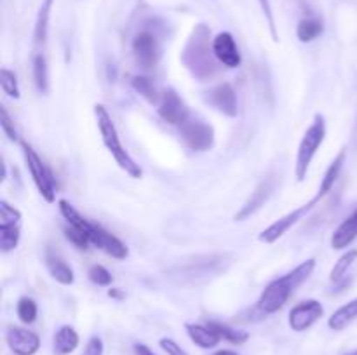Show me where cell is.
I'll list each match as a JSON object with an SVG mask.
<instances>
[{
    "mask_svg": "<svg viewBox=\"0 0 357 355\" xmlns=\"http://www.w3.org/2000/svg\"><path fill=\"white\" fill-rule=\"evenodd\" d=\"M324 31V24L319 17L309 16L302 17L296 24V37H298L300 42L303 44H309V42H314L316 38H319Z\"/></svg>",
    "mask_w": 357,
    "mask_h": 355,
    "instance_id": "cell-24",
    "label": "cell"
},
{
    "mask_svg": "<svg viewBox=\"0 0 357 355\" xmlns=\"http://www.w3.org/2000/svg\"><path fill=\"white\" fill-rule=\"evenodd\" d=\"M159 347L162 348L167 355H188V352L185 350L180 343H176L173 338H160Z\"/></svg>",
    "mask_w": 357,
    "mask_h": 355,
    "instance_id": "cell-36",
    "label": "cell"
},
{
    "mask_svg": "<svg viewBox=\"0 0 357 355\" xmlns=\"http://www.w3.org/2000/svg\"><path fill=\"white\" fill-rule=\"evenodd\" d=\"M65 237L73 244V246L79 247V249H87V246H91L87 233L84 232V230L75 228V226L72 225H68L65 228Z\"/></svg>",
    "mask_w": 357,
    "mask_h": 355,
    "instance_id": "cell-33",
    "label": "cell"
},
{
    "mask_svg": "<svg viewBox=\"0 0 357 355\" xmlns=\"http://www.w3.org/2000/svg\"><path fill=\"white\" fill-rule=\"evenodd\" d=\"M107 294L110 296L112 299H117V301H122V299L126 298V292L122 291L121 287H110V289H108Z\"/></svg>",
    "mask_w": 357,
    "mask_h": 355,
    "instance_id": "cell-39",
    "label": "cell"
},
{
    "mask_svg": "<svg viewBox=\"0 0 357 355\" xmlns=\"http://www.w3.org/2000/svg\"><path fill=\"white\" fill-rule=\"evenodd\" d=\"M80 336L72 326H61L52 336V350L56 355H70L77 350Z\"/></svg>",
    "mask_w": 357,
    "mask_h": 355,
    "instance_id": "cell-19",
    "label": "cell"
},
{
    "mask_svg": "<svg viewBox=\"0 0 357 355\" xmlns=\"http://www.w3.org/2000/svg\"><path fill=\"white\" fill-rule=\"evenodd\" d=\"M6 341L14 355H35L40 348V336L24 327H9Z\"/></svg>",
    "mask_w": 357,
    "mask_h": 355,
    "instance_id": "cell-13",
    "label": "cell"
},
{
    "mask_svg": "<svg viewBox=\"0 0 357 355\" xmlns=\"http://www.w3.org/2000/svg\"><path fill=\"white\" fill-rule=\"evenodd\" d=\"M357 319V298L352 301L345 303L344 306H340L338 310H335L333 315L328 319V327L331 331H344L351 326L352 322Z\"/></svg>",
    "mask_w": 357,
    "mask_h": 355,
    "instance_id": "cell-22",
    "label": "cell"
},
{
    "mask_svg": "<svg viewBox=\"0 0 357 355\" xmlns=\"http://www.w3.org/2000/svg\"><path fill=\"white\" fill-rule=\"evenodd\" d=\"M132 350H135V355H155L152 348L145 343H135Z\"/></svg>",
    "mask_w": 357,
    "mask_h": 355,
    "instance_id": "cell-38",
    "label": "cell"
},
{
    "mask_svg": "<svg viewBox=\"0 0 357 355\" xmlns=\"http://www.w3.org/2000/svg\"><path fill=\"white\" fill-rule=\"evenodd\" d=\"M324 139H326V118H324V115L316 113L312 124L303 132V138L298 145V152H296L295 178L298 183L305 181L310 164H312L314 157H316L317 150L321 148Z\"/></svg>",
    "mask_w": 357,
    "mask_h": 355,
    "instance_id": "cell-4",
    "label": "cell"
},
{
    "mask_svg": "<svg viewBox=\"0 0 357 355\" xmlns=\"http://www.w3.org/2000/svg\"><path fill=\"white\" fill-rule=\"evenodd\" d=\"M180 58L185 68L190 72V75L201 82H208L218 75L222 63L216 59L215 51H213L211 28L208 24H195L192 33L188 35L187 42H185Z\"/></svg>",
    "mask_w": 357,
    "mask_h": 355,
    "instance_id": "cell-1",
    "label": "cell"
},
{
    "mask_svg": "<svg viewBox=\"0 0 357 355\" xmlns=\"http://www.w3.org/2000/svg\"><path fill=\"white\" fill-rule=\"evenodd\" d=\"M21 239V230L17 225H0V251L10 253L17 247Z\"/></svg>",
    "mask_w": 357,
    "mask_h": 355,
    "instance_id": "cell-28",
    "label": "cell"
},
{
    "mask_svg": "<svg viewBox=\"0 0 357 355\" xmlns=\"http://www.w3.org/2000/svg\"><path fill=\"white\" fill-rule=\"evenodd\" d=\"M87 277H89V281L93 282V284L101 285V287H108V285H112V282H114V277H112V274L103 267V265H93V267L89 268V271H87Z\"/></svg>",
    "mask_w": 357,
    "mask_h": 355,
    "instance_id": "cell-31",
    "label": "cell"
},
{
    "mask_svg": "<svg viewBox=\"0 0 357 355\" xmlns=\"http://www.w3.org/2000/svg\"><path fill=\"white\" fill-rule=\"evenodd\" d=\"M94 115H96L98 129H100L103 145L107 146V150L115 159L117 166L121 167L126 174H129L132 180H142L143 169L139 167V164H136V160L129 155L128 150L122 146L121 138H119V131L117 127H115L114 120H112V115L108 113L107 108L101 103H96L94 104Z\"/></svg>",
    "mask_w": 357,
    "mask_h": 355,
    "instance_id": "cell-3",
    "label": "cell"
},
{
    "mask_svg": "<svg viewBox=\"0 0 357 355\" xmlns=\"http://www.w3.org/2000/svg\"><path fill=\"white\" fill-rule=\"evenodd\" d=\"M132 56L142 68L150 70L159 65L162 58V42L152 30H142L132 38Z\"/></svg>",
    "mask_w": 357,
    "mask_h": 355,
    "instance_id": "cell-7",
    "label": "cell"
},
{
    "mask_svg": "<svg viewBox=\"0 0 357 355\" xmlns=\"http://www.w3.org/2000/svg\"><path fill=\"white\" fill-rule=\"evenodd\" d=\"M345 160H347V150L342 148L340 152H338V155L333 159V162H331L330 166H328L326 173H324L323 180H321L319 191H317V194H319L323 198L326 197V195L330 194L331 190H333L335 183H337V180H338V178H340L342 169H344Z\"/></svg>",
    "mask_w": 357,
    "mask_h": 355,
    "instance_id": "cell-20",
    "label": "cell"
},
{
    "mask_svg": "<svg viewBox=\"0 0 357 355\" xmlns=\"http://www.w3.org/2000/svg\"><path fill=\"white\" fill-rule=\"evenodd\" d=\"M21 219V211L7 200H0V225H17Z\"/></svg>",
    "mask_w": 357,
    "mask_h": 355,
    "instance_id": "cell-32",
    "label": "cell"
},
{
    "mask_svg": "<svg viewBox=\"0 0 357 355\" xmlns=\"http://www.w3.org/2000/svg\"><path fill=\"white\" fill-rule=\"evenodd\" d=\"M131 87L139 94V96L145 97L150 104L160 103V94L157 93L155 86H153V82L149 79V77L145 75L131 77Z\"/></svg>",
    "mask_w": 357,
    "mask_h": 355,
    "instance_id": "cell-27",
    "label": "cell"
},
{
    "mask_svg": "<svg viewBox=\"0 0 357 355\" xmlns=\"http://www.w3.org/2000/svg\"><path fill=\"white\" fill-rule=\"evenodd\" d=\"M0 87H2L3 94H7V96L13 97V100H20L21 97L17 77L13 70H9V68L0 70Z\"/></svg>",
    "mask_w": 357,
    "mask_h": 355,
    "instance_id": "cell-30",
    "label": "cell"
},
{
    "mask_svg": "<svg viewBox=\"0 0 357 355\" xmlns=\"http://www.w3.org/2000/svg\"><path fill=\"white\" fill-rule=\"evenodd\" d=\"M16 313L23 324L35 322V320H37V315H38V306H37V303H35V299L28 298V296H23V298L17 299Z\"/></svg>",
    "mask_w": 357,
    "mask_h": 355,
    "instance_id": "cell-29",
    "label": "cell"
},
{
    "mask_svg": "<svg viewBox=\"0 0 357 355\" xmlns=\"http://www.w3.org/2000/svg\"><path fill=\"white\" fill-rule=\"evenodd\" d=\"M321 200H323V197H321V195L317 194L316 197L310 198L309 202L302 204V205H300V207L293 209L291 212H288V214H286V216L279 218L278 221L272 223L271 226H267V228H265L264 232H261L260 235H258V240H260V242H264V244L278 242V240L281 239V237H284L286 233H288L289 230H291L293 226L296 225V223L302 221V219L305 218V216L309 214V212L312 211V209L316 207V205L319 204Z\"/></svg>",
    "mask_w": 357,
    "mask_h": 355,
    "instance_id": "cell-6",
    "label": "cell"
},
{
    "mask_svg": "<svg viewBox=\"0 0 357 355\" xmlns=\"http://www.w3.org/2000/svg\"><path fill=\"white\" fill-rule=\"evenodd\" d=\"M31 70H33V82L35 87L40 94L49 93V68L45 56L42 52L33 54V61H31Z\"/></svg>",
    "mask_w": 357,
    "mask_h": 355,
    "instance_id": "cell-26",
    "label": "cell"
},
{
    "mask_svg": "<svg viewBox=\"0 0 357 355\" xmlns=\"http://www.w3.org/2000/svg\"><path fill=\"white\" fill-rule=\"evenodd\" d=\"M356 239H357V209L351 216H347V218L337 226V230L331 233L330 244L335 251H342V249H347Z\"/></svg>",
    "mask_w": 357,
    "mask_h": 355,
    "instance_id": "cell-16",
    "label": "cell"
},
{
    "mask_svg": "<svg viewBox=\"0 0 357 355\" xmlns=\"http://www.w3.org/2000/svg\"><path fill=\"white\" fill-rule=\"evenodd\" d=\"M314 270H316V260L310 258V260H305L303 263H300L298 267L293 268L291 271L282 275V277L272 281L271 284L261 291L257 303V308L260 310L261 313H265V315H272V313L279 312V310L288 303V299L291 298L293 292L312 275Z\"/></svg>",
    "mask_w": 357,
    "mask_h": 355,
    "instance_id": "cell-2",
    "label": "cell"
},
{
    "mask_svg": "<svg viewBox=\"0 0 357 355\" xmlns=\"http://www.w3.org/2000/svg\"><path fill=\"white\" fill-rule=\"evenodd\" d=\"M0 127H2L3 134L7 136V139H9V141H21L20 132H17L16 125H14L13 118L9 117V113H7L6 108H2V110H0Z\"/></svg>",
    "mask_w": 357,
    "mask_h": 355,
    "instance_id": "cell-34",
    "label": "cell"
},
{
    "mask_svg": "<svg viewBox=\"0 0 357 355\" xmlns=\"http://www.w3.org/2000/svg\"><path fill=\"white\" fill-rule=\"evenodd\" d=\"M21 148H23L24 162H26L28 171H30V176L33 180L35 187H37L38 194L42 195L47 204L56 202V188H54V180H52V174L49 171V167L45 166L44 160L38 157V153L31 148V145H28L26 141L21 139Z\"/></svg>",
    "mask_w": 357,
    "mask_h": 355,
    "instance_id": "cell-5",
    "label": "cell"
},
{
    "mask_svg": "<svg viewBox=\"0 0 357 355\" xmlns=\"http://www.w3.org/2000/svg\"><path fill=\"white\" fill-rule=\"evenodd\" d=\"M206 103L211 104L215 110H218L220 113L227 115V117H237L239 113V104H237V94L236 89L232 87V84L222 82L218 86H215L213 89H209L206 93Z\"/></svg>",
    "mask_w": 357,
    "mask_h": 355,
    "instance_id": "cell-12",
    "label": "cell"
},
{
    "mask_svg": "<svg viewBox=\"0 0 357 355\" xmlns=\"http://www.w3.org/2000/svg\"><path fill=\"white\" fill-rule=\"evenodd\" d=\"M45 267H47L49 274L54 278L56 282H59L61 285H72L75 282V274H73V268L63 260L59 254H54L52 251H47V256H45Z\"/></svg>",
    "mask_w": 357,
    "mask_h": 355,
    "instance_id": "cell-18",
    "label": "cell"
},
{
    "mask_svg": "<svg viewBox=\"0 0 357 355\" xmlns=\"http://www.w3.org/2000/svg\"><path fill=\"white\" fill-rule=\"evenodd\" d=\"M272 191H274V180L267 178V180L261 181L257 188H255L253 194L250 195L246 202L243 204V207L239 209V212L236 214V221H244V219L251 218L257 211H260L265 205V202L271 198Z\"/></svg>",
    "mask_w": 357,
    "mask_h": 355,
    "instance_id": "cell-15",
    "label": "cell"
},
{
    "mask_svg": "<svg viewBox=\"0 0 357 355\" xmlns=\"http://www.w3.org/2000/svg\"><path fill=\"white\" fill-rule=\"evenodd\" d=\"M258 2H260L261 10H264L265 19H267L268 31H271L272 40L279 42V33H278V26H275V19H274V13H272V3H271V0H258Z\"/></svg>",
    "mask_w": 357,
    "mask_h": 355,
    "instance_id": "cell-35",
    "label": "cell"
},
{
    "mask_svg": "<svg viewBox=\"0 0 357 355\" xmlns=\"http://www.w3.org/2000/svg\"><path fill=\"white\" fill-rule=\"evenodd\" d=\"M324 315L323 303L317 299H307L293 306L288 315V324L295 333H303L309 327H312L321 317Z\"/></svg>",
    "mask_w": 357,
    "mask_h": 355,
    "instance_id": "cell-11",
    "label": "cell"
},
{
    "mask_svg": "<svg viewBox=\"0 0 357 355\" xmlns=\"http://www.w3.org/2000/svg\"><path fill=\"white\" fill-rule=\"evenodd\" d=\"M87 237L91 240V246L98 247V249L103 251L105 254L112 256L114 260L122 261L129 256V247L119 237H115L114 233L105 230L98 223L91 221L89 230H87Z\"/></svg>",
    "mask_w": 357,
    "mask_h": 355,
    "instance_id": "cell-10",
    "label": "cell"
},
{
    "mask_svg": "<svg viewBox=\"0 0 357 355\" xmlns=\"http://www.w3.org/2000/svg\"><path fill=\"white\" fill-rule=\"evenodd\" d=\"M103 352H105L103 340H101L100 336H91L89 340H87L86 347H84L82 355H103Z\"/></svg>",
    "mask_w": 357,
    "mask_h": 355,
    "instance_id": "cell-37",
    "label": "cell"
},
{
    "mask_svg": "<svg viewBox=\"0 0 357 355\" xmlns=\"http://www.w3.org/2000/svg\"><path fill=\"white\" fill-rule=\"evenodd\" d=\"M345 355H357V350H352V352H349V354H345Z\"/></svg>",
    "mask_w": 357,
    "mask_h": 355,
    "instance_id": "cell-41",
    "label": "cell"
},
{
    "mask_svg": "<svg viewBox=\"0 0 357 355\" xmlns=\"http://www.w3.org/2000/svg\"><path fill=\"white\" fill-rule=\"evenodd\" d=\"M181 139L192 152L204 153L215 146V129L204 120H190L188 118L180 127Z\"/></svg>",
    "mask_w": 357,
    "mask_h": 355,
    "instance_id": "cell-8",
    "label": "cell"
},
{
    "mask_svg": "<svg viewBox=\"0 0 357 355\" xmlns=\"http://www.w3.org/2000/svg\"><path fill=\"white\" fill-rule=\"evenodd\" d=\"M356 261H357V249H351L347 251V253L342 254V256L338 258L337 263H335V267L331 268L330 281L333 282L335 285H340V287L347 285L349 270L354 267Z\"/></svg>",
    "mask_w": 357,
    "mask_h": 355,
    "instance_id": "cell-23",
    "label": "cell"
},
{
    "mask_svg": "<svg viewBox=\"0 0 357 355\" xmlns=\"http://www.w3.org/2000/svg\"><path fill=\"white\" fill-rule=\"evenodd\" d=\"M208 326L218 334L222 340L229 341L232 345H244L248 340H250V333L244 329H237V327L229 326V324L223 322H216V320H209Z\"/></svg>",
    "mask_w": 357,
    "mask_h": 355,
    "instance_id": "cell-25",
    "label": "cell"
},
{
    "mask_svg": "<svg viewBox=\"0 0 357 355\" xmlns=\"http://www.w3.org/2000/svg\"><path fill=\"white\" fill-rule=\"evenodd\" d=\"M213 355H239V354H237V352H232V350H218V352H215Z\"/></svg>",
    "mask_w": 357,
    "mask_h": 355,
    "instance_id": "cell-40",
    "label": "cell"
},
{
    "mask_svg": "<svg viewBox=\"0 0 357 355\" xmlns=\"http://www.w3.org/2000/svg\"><path fill=\"white\" fill-rule=\"evenodd\" d=\"M54 6V0H42L38 7L37 19L33 26V42L35 45H44L47 42L49 35V21H51V10Z\"/></svg>",
    "mask_w": 357,
    "mask_h": 355,
    "instance_id": "cell-21",
    "label": "cell"
},
{
    "mask_svg": "<svg viewBox=\"0 0 357 355\" xmlns=\"http://www.w3.org/2000/svg\"><path fill=\"white\" fill-rule=\"evenodd\" d=\"M185 331H187L192 343L197 345V347L202 348V350H211V348H216L220 345V341H222V338H220L218 334L208 326V324L202 326V324L187 322L185 324Z\"/></svg>",
    "mask_w": 357,
    "mask_h": 355,
    "instance_id": "cell-17",
    "label": "cell"
},
{
    "mask_svg": "<svg viewBox=\"0 0 357 355\" xmlns=\"http://www.w3.org/2000/svg\"><path fill=\"white\" fill-rule=\"evenodd\" d=\"M157 113L162 118L164 122H167L169 125H181L188 120V115H190V110H188L187 103L183 101V97L169 87V89L164 90L160 94V103L157 104Z\"/></svg>",
    "mask_w": 357,
    "mask_h": 355,
    "instance_id": "cell-9",
    "label": "cell"
},
{
    "mask_svg": "<svg viewBox=\"0 0 357 355\" xmlns=\"http://www.w3.org/2000/svg\"><path fill=\"white\" fill-rule=\"evenodd\" d=\"M213 51H215L216 59L222 63L227 68H239L241 52L237 47V42L230 31H220L215 38H213Z\"/></svg>",
    "mask_w": 357,
    "mask_h": 355,
    "instance_id": "cell-14",
    "label": "cell"
}]
</instances>
